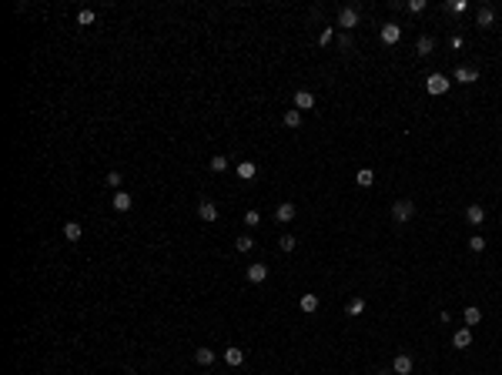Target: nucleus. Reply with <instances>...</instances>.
Masks as SVG:
<instances>
[{
    "instance_id": "2eb2a0df",
    "label": "nucleus",
    "mask_w": 502,
    "mask_h": 375,
    "mask_svg": "<svg viewBox=\"0 0 502 375\" xmlns=\"http://www.w3.org/2000/svg\"><path fill=\"white\" fill-rule=\"evenodd\" d=\"M131 205H134V198H131L128 191H117V194H114V211H131Z\"/></svg>"
},
{
    "instance_id": "72a5a7b5",
    "label": "nucleus",
    "mask_w": 502,
    "mask_h": 375,
    "mask_svg": "<svg viewBox=\"0 0 502 375\" xmlns=\"http://www.w3.org/2000/svg\"><path fill=\"white\" fill-rule=\"evenodd\" d=\"M338 44H342V50H348V47H352V37L342 34V37H338Z\"/></svg>"
},
{
    "instance_id": "473e14b6",
    "label": "nucleus",
    "mask_w": 502,
    "mask_h": 375,
    "mask_svg": "<svg viewBox=\"0 0 502 375\" xmlns=\"http://www.w3.org/2000/svg\"><path fill=\"white\" fill-rule=\"evenodd\" d=\"M107 184H111V188H121V171H111V174H107Z\"/></svg>"
},
{
    "instance_id": "ddd939ff",
    "label": "nucleus",
    "mask_w": 502,
    "mask_h": 375,
    "mask_svg": "<svg viewBox=\"0 0 502 375\" xmlns=\"http://www.w3.org/2000/svg\"><path fill=\"white\" fill-rule=\"evenodd\" d=\"M466 221H469L472 228H479L482 221H486V211H482L479 205H469V208H466Z\"/></svg>"
},
{
    "instance_id": "aec40b11",
    "label": "nucleus",
    "mask_w": 502,
    "mask_h": 375,
    "mask_svg": "<svg viewBox=\"0 0 502 375\" xmlns=\"http://www.w3.org/2000/svg\"><path fill=\"white\" fill-rule=\"evenodd\" d=\"M415 50H418V54H422V57H429V54H432V50H435V41H432V37H418V44H415Z\"/></svg>"
},
{
    "instance_id": "b1692460",
    "label": "nucleus",
    "mask_w": 502,
    "mask_h": 375,
    "mask_svg": "<svg viewBox=\"0 0 502 375\" xmlns=\"http://www.w3.org/2000/svg\"><path fill=\"white\" fill-rule=\"evenodd\" d=\"M355 181H358L362 188H372V184H375V174H372V168H362V171H358V177H355Z\"/></svg>"
},
{
    "instance_id": "f8f14e48",
    "label": "nucleus",
    "mask_w": 502,
    "mask_h": 375,
    "mask_svg": "<svg viewBox=\"0 0 502 375\" xmlns=\"http://www.w3.org/2000/svg\"><path fill=\"white\" fill-rule=\"evenodd\" d=\"M275 218L282 221V225H288V221L295 218V205H291V201H282V205L275 208Z\"/></svg>"
},
{
    "instance_id": "4468645a",
    "label": "nucleus",
    "mask_w": 502,
    "mask_h": 375,
    "mask_svg": "<svg viewBox=\"0 0 502 375\" xmlns=\"http://www.w3.org/2000/svg\"><path fill=\"white\" fill-rule=\"evenodd\" d=\"M452 345L455 348H469L472 345V328H459V332L452 335Z\"/></svg>"
},
{
    "instance_id": "cd10ccee",
    "label": "nucleus",
    "mask_w": 502,
    "mask_h": 375,
    "mask_svg": "<svg viewBox=\"0 0 502 375\" xmlns=\"http://www.w3.org/2000/svg\"><path fill=\"white\" fill-rule=\"evenodd\" d=\"M365 311V298H352L348 302V315H362Z\"/></svg>"
},
{
    "instance_id": "f03ea898",
    "label": "nucleus",
    "mask_w": 502,
    "mask_h": 375,
    "mask_svg": "<svg viewBox=\"0 0 502 375\" xmlns=\"http://www.w3.org/2000/svg\"><path fill=\"white\" fill-rule=\"evenodd\" d=\"M358 7H342L338 10V27L342 30H352V27H358Z\"/></svg>"
},
{
    "instance_id": "a211bd4d",
    "label": "nucleus",
    "mask_w": 502,
    "mask_h": 375,
    "mask_svg": "<svg viewBox=\"0 0 502 375\" xmlns=\"http://www.w3.org/2000/svg\"><path fill=\"white\" fill-rule=\"evenodd\" d=\"M285 128H302V111H295V107H288V111H285Z\"/></svg>"
},
{
    "instance_id": "9b49d317",
    "label": "nucleus",
    "mask_w": 502,
    "mask_h": 375,
    "mask_svg": "<svg viewBox=\"0 0 502 375\" xmlns=\"http://www.w3.org/2000/svg\"><path fill=\"white\" fill-rule=\"evenodd\" d=\"M234 171H238L241 181H251V177L258 174V164L255 161H238V168H234Z\"/></svg>"
},
{
    "instance_id": "f704fd0d",
    "label": "nucleus",
    "mask_w": 502,
    "mask_h": 375,
    "mask_svg": "<svg viewBox=\"0 0 502 375\" xmlns=\"http://www.w3.org/2000/svg\"><path fill=\"white\" fill-rule=\"evenodd\" d=\"M378 375H395V372H378Z\"/></svg>"
},
{
    "instance_id": "412c9836",
    "label": "nucleus",
    "mask_w": 502,
    "mask_h": 375,
    "mask_svg": "<svg viewBox=\"0 0 502 375\" xmlns=\"http://www.w3.org/2000/svg\"><path fill=\"white\" fill-rule=\"evenodd\" d=\"M208 168H211L214 174H221V171H228V157L225 154H214L211 161H208Z\"/></svg>"
},
{
    "instance_id": "1a4fd4ad",
    "label": "nucleus",
    "mask_w": 502,
    "mask_h": 375,
    "mask_svg": "<svg viewBox=\"0 0 502 375\" xmlns=\"http://www.w3.org/2000/svg\"><path fill=\"white\" fill-rule=\"evenodd\" d=\"M475 24H479V27H492V24H495V10L489 7V4L479 7V10H475Z\"/></svg>"
},
{
    "instance_id": "7ed1b4c3",
    "label": "nucleus",
    "mask_w": 502,
    "mask_h": 375,
    "mask_svg": "<svg viewBox=\"0 0 502 375\" xmlns=\"http://www.w3.org/2000/svg\"><path fill=\"white\" fill-rule=\"evenodd\" d=\"M412 214H415V205H412V201H395V205H392V218H395L398 225L409 221Z\"/></svg>"
},
{
    "instance_id": "20e7f679",
    "label": "nucleus",
    "mask_w": 502,
    "mask_h": 375,
    "mask_svg": "<svg viewBox=\"0 0 502 375\" xmlns=\"http://www.w3.org/2000/svg\"><path fill=\"white\" fill-rule=\"evenodd\" d=\"M452 81H459V84H475V81H479V71L469 67V64H459L455 74H452Z\"/></svg>"
},
{
    "instance_id": "9d476101",
    "label": "nucleus",
    "mask_w": 502,
    "mask_h": 375,
    "mask_svg": "<svg viewBox=\"0 0 502 375\" xmlns=\"http://www.w3.org/2000/svg\"><path fill=\"white\" fill-rule=\"evenodd\" d=\"M198 218L201 221H218V205H214V201H201V205H198Z\"/></svg>"
},
{
    "instance_id": "bb28decb",
    "label": "nucleus",
    "mask_w": 502,
    "mask_h": 375,
    "mask_svg": "<svg viewBox=\"0 0 502 375\" xmlns=\"http://www.w3.org/2000/svg\"><path fill=\"white\" fill-rule=\"evenodd\" d=\"M469 248H472L475 255H479V251H486V238H482V234H472V238H469Z\"/></svg>"
},
{
    "instance_id": "c756f323",
    "label": "nucleus",
    "mask_w": 502,
    "mask_h": 375,
    "mask_svg": "<svg viewBox=\"0 0 502 375\" xmlns=\"http://www.w3.org/2000/svg\"><path fill=\"white\" fill-rule=\"evenodd\" d=\"M77 24H81V27L94 24V10H81V14H77Z\"/></svg>"
},
{
    "instance_id": "6ab92c4d",
    "label": "nucleus",
    "mask_w": 502,
    "mask_h": 375,
    "mask_svg": "<svg viewBox=\"0 0 502 375\" xmlns=\"http://www.w3.org/2000/svg\"><path fill=\"white\" fill-rule=\"evenodd\" d=\"M298 305H302V311H308V315H311V311H318V295H302V298H298Z\"/></svg>"
},
{
    "instance_id": "423d86ee",
    "label": "nucleus",
    "mask_w": 502,
    "mask_h": 375,
    "mask_svg": "<svg viewBox=\"0 0 502 375\" xmlns=\"http://www.w3.org/2000/svg\"><path fill=\"white\" fill-rule=\"evenodd\" d=\"M378 34H382V44H398L402 41V27H398V24H382Z\"/></svg>"
},
{
    "instance_id": "dca6fc26",
    "label": "nucleus",
    "mask_w": 502,
    "mask_h": 375,
    "mask_svg": "<svg viewBox=\"0 0 502 375\" xmlns=\"http://www.w3.org/2000/svg\"><path fill=\"white\" fill-rule=\"evenodd\" d=\"M462 319H466V328H475V325L482 322V311L475 308V305H469V308L462 311Z\"/></svg>"
},
{
    "instance_id": "f257e3e1",
    "label": "nucleus",
    "mask_w": 502,
    "mask_h": 375,
    "mask_svg": "<svg viewBox=\"0 0 502 375\" xmlns=\"http://www.w3.org/2000/svg\"><path fill=\"white\" fill-rule=\"evenodd\" d=\"M449 84H452V81H449L446 74H429V77H425V91H429L432 97L446 94V91H449Z\"/></svg>"
},
{
    "instance_id": "4be33fe9",
    "label": "nucleus",
    "mask_w": 502,
    "mask_h": 375,
    "mask_svg": "<svg viewBox=\"0 0 502 375\" xmlns=\"http://www.w3.org/2000/svg\"><path fill=\"white\" fill-rule=\"evenodd\" d=\"M64 238L67 241H81V225H77V221H67V225H64Z\"/></svg>"
},
{
    "instance_id": "5701e85b",
    "label": "nucleus",
    "mask_w": 502,
    "mask_h": 375,
    "mask_svg": "<svg viewBox=\"0 0 502 375\" xmlns=\"http://www.w3.org/2000/svg\"><path fill=\"white\" fill-rule=\"evenodd\" d=\"M194 362H198V365H211L214 352H211V348H198V352H194Z\"/></svg>"
},
{
    "instance_id": "39448f33",
    "label": "nucleus",
    "mask_w": 502,
    "mask_h": 375,
    "mask_svg": "<svg viewBox=\"0 0 502 375\" xmlns=\"http://www.w3.org/2000/svg\"><path fill=\"white\" fill-rule=\"evenodd\" d=\"M291 104H295V111H315V94H311V91H298Z\"/></svg>"
},
{
    "instance_id": "c85d7f7f",
    "label": "nucleus",
    "mask_w": 502,
    "mask_h": 375,
    "mask_svg": "<svg viewBox=\"0 0 502 375\" xmlns=\"http://www.w3.org/2000/svg\"><path fill=\"white\" fill-rule=\"evenodd\" d=\"M405 10H409V14H422V10H425V0H409Z\"/></svg>"
},
{
    "instance_id": "393cba45",
    "label": "nucleus",
    "mask_w": 502,
    "mask_h": 375,
    "mask_svg": "<svg viewBox=\"0 0 502 375\" xmlns=\"http://www.w3.org/2000/svg\"><path fill=\"white\" fill-rule=\"evenodd\" d=\"M234 248H238V251H251V248H255V238H251V234H241V238L234 241Z\"/></svg>"
},
{
    "instance_id": "a878e982",
    "label": "nucleus",
    "mask_w": 502,
    "mask_h": 375,
    "mask_svg": "<svg viewBox=\"0 0 502 375\" xmlns=\"http://www.w3.org/2000/svg\"><path fill=\"white\" fill-rule=\"evenodd\" d=\"M295 245H298V241L291 238V234H282V238H278V248H282L285 255H288V251H295Z\"/></svg>"
},
{
    "instance_id": "7c9ffc66",
    "label": "nucleus",
    "mask_w": 502,
    "mask_h": 375,
    "mask_svg": "<svg viewBox=\"0 0 502 375\" xmlns=\"http://www.w3.org/2000/svg\"><path fill=\"white\" fill-rule=\"evenodd\" d=\"M258 221H262V214H258V211H245V225L248 228H255Z\"/></svg>"
},
{
    "instance_id": "6e6552de",
    "label": "nucleus",
    "mask_w": 502,
    "mask_h": 375,
    "mask_svg": "<svg viewBox=\"0 0 502 375\" xmlns=\"http://www.w3.org/2000/svg\"><path fill=\"white\" fill-rule=\"evenodd\" d=\"M245 275H248V282H255V285H262V282H265V278H268V268H265V265H262V262H255V265H248V271H245Z\"/></svg>"
},
{
    "instance_id": "0eeeda50",
    "label": "nucleus",
    "mask_w": 502,
    "mask_h": 375,
    "mask_svg": "<svg viewBox=\"0 0 502 375\" xmlns=\"http://www.w3.org/2000/svg\"><path fill=\"white\" fill-rule=\"evenodd\" d=\"M412 368H415L412 355H395V365H392V372H395V375H412Z\"/></svg>"
},
{
    "instance_id": "2f4dec72",
    "label": "nucleus",
    "mask_w": 502,
    "mask_h": 375,
    "mask_svg": "<svg viewBox=\"0 0 502 375\" xmlns=\"http://www.w3.org/2000/svg\"><path fill=\"white\" fill-rule=\"evenodd\" d=\"M332 37H335V30H332V27H325V30L318 34V44L325 47V44H332Z\"/></svg>"
},
{
    "instance_id": "f3484780",
    "label": "nucleus",
    "mask_w": 502,
    "mask_h": 375,
    "mask_svg": "<svg viewBox=\"0 0 502 375\" xmlns=\"http://www.w3.org/2000/svg\"><path fill=\"white\" fill-rule=\"evenodd\" d=\"M225 362H228V365H231V368H238L241 365V362H245V352H241V348H225Z\"/></svg>"
}]
</instances>
